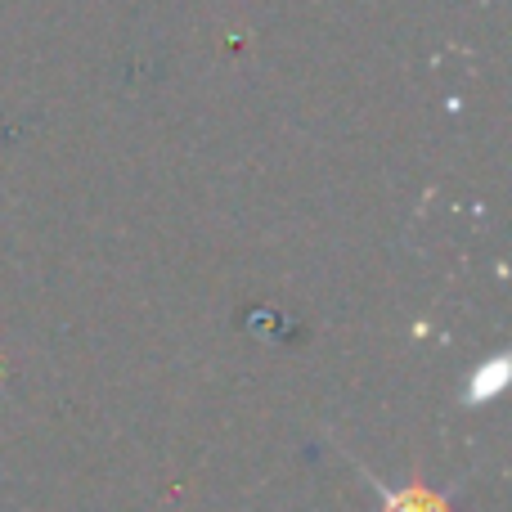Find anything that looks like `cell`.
<instances>
[{"label": "cell", "instance_id": "1", "mask_svg": "<svg viewBox=\"0 0 512 512\" xmlns=\"http://www.w3.org/2000/svg\"><path fill=\"white\" fill-rule=\"evenodd\" d=\"M378 495H382V512H454L450 499L427 486L423 477H414L409 486H396V490L378 486Z\"/></svg>", "mask_w": 512, "mask_h": 512}]
</instances>
